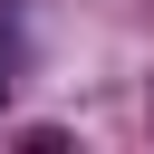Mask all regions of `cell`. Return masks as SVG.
<instances>
[{
	"label": "cell",
	"instance_id": "6da1fadb",
	"mask_svg": "<svg viewBox=\"0 0 154 154\" xmlns=\"http://www.w3.org/2000/svg\"><path fill=\"white\" fill-rule=\"evenodd\" d=\"M10 87H19V77H10V38H0V106H10Z\"/></svg>",
	"mask_w": 154,
	"mask_h": 154
}]
</instances>
